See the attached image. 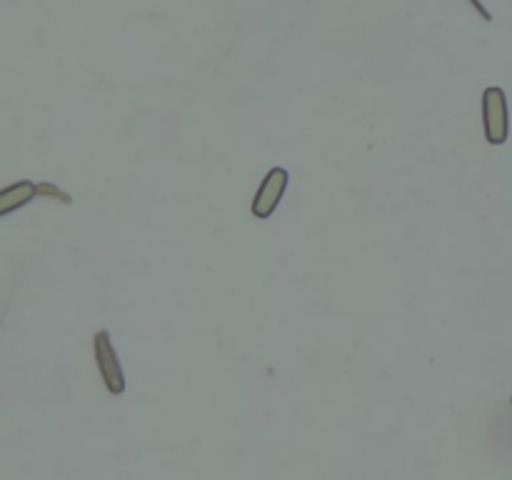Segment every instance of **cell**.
Here are the masks:
<instances>
[{
	"mask_svg": "<svg viewBox=\"0 0 512 480\" xmlns=\"http://www.w3.org/2000/svg\"><path fill=\"white\" fill-rule=\"evenodd\" d=\"M483 130L490 145H505L510 135L508 95L498 85H490L483 93Z\"/></svg>",
	"mask_w": 512,
	"mask_h": 480,
	"instance_id": "6da1fadb",
	"label": "cell"
},
{
	"mask_svg": "<svg viewBox=\"0 0 512 480\" xmlns=\"http://www.w3.org/2000/svg\"><path fill=\"white\" fill-rule=\"evenodd\" d=\"M40 195H50V198L60 200V203H65V205L70 203V195L63 193L60 188H55L53 183H40Z\"/></svg>",
	"mask_w": 512,
	"mask_h": 480,
	"instance_id": "5b68a950",
	"label": "cell"
},
{
	"mask_svg": "<svg viewBox=\"0 0 512 480\" xmlns=\"http://www.w3.org/2000/svg\"><path fill=\"white\" fill-rule=\"evenodd\" d=\"M510 403H512V398H510Z\"/></svg>",
	"mask_w": 512,
	"mask_h": 480,
	"instance_id": "8992f818",
	"label": "cell"
},
{
	"mask_svg": "<svg viewBox=\"0 0 512 480\" xmlns=\"http://www.w3.org/2000/svg\"><path fill=\"white\" fill-rule=\"evenodd\" d=\"M288 183H290V175L288 170L280 168V165H275V168H270L268 173H265L263 183H260L258 193H255L253 198V218L258 220H268L273 218V213L278 210L280 200H283L285 190H288Z\"/></svg>",
	"mask_w": 512,
	"mask_h": 480,
	"instance_id": "3957f363",
	"label": "cell"
},
{
	"mask_svg": "<svg viewBox=\"0 0 512 480\" xmlns=\"http://www.w3.org/2000/svg\"><path fill=\"white\" fill-rule=\"evenodd\" d=\"M93 358L98 365L100 380H103L105 390L110 395H123L125 393V373L123 365H120L118 353L113 348V340H110L108 330H98L93 335Z\"/></svg>",
	"mask_w": 512,
	"mask_h": 480,
	"instance_id": "7a4b0ae2",
	"label": "cell"
},
{
	"mask_svg": "<svg viewBox=\"0 0 512 480\" xmlns=\"http://www.w3.org/2000/svg\"><path fill=\"white\" fill-rule=\"evenodd\" d=\"M40 195V185L33 180H18V183L8 185L5 190H0V218H8L15 210L25 208L30 200H35Z\"/></svg>",
	"mask_w": 512,
	"mask_h": 480,
	"instance_id": "277c9868",
	"label": "cell"
}]
</instances>
